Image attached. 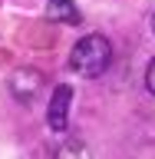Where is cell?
<instances>
[{
  "label": "cell",
  "instance_id": "obj_1",
  "mask_svg": "<svg viewBox=\"0 0 155 159\" xmlns=\"http://www.w3.org/2000/svg\"><path fill=\"white\" fill-rule=\"evenodd\" d=\"M109 63H112V43H109L106 37H99V33H89V37H83L73 47V53H69V66L76 70L79 76H102L109 70Z\"/></svg>",
  "mask_w": 155,
  "mask_h": 159
},
{
  "label": "cell",
  "instance_id": "obj_2",
  "mask_svg": "<svg viewBox=\"0 0 155 159\" xmlns=\"http://www.w3.org/2000/svg\"><path fill=\"white\" fill-rule=\"evenodd\" d=\"M69 103H73V86H56L53 89V99H50V109H46V123H50L53 133H66Z\"/></svg>",
  "mask_w": 155,
  "mask_h": 159
},
{
  "label": "cell",
  "instance_id": "obj_3",
  "mask_svg": "<svg viewBox=\"0 0 155 159\" xmlns=\"http://www.w3.org/2000/svg\"><path fill=\"white\" fill-rule=\"evenodd\" d=\"M40 83H43V76H40L37 70H20V73H13V80H10V89H13L17 99H33L40 93Z\"/></svg>",
  "mask_w": 155,
  "mask_h": 159
},
{
  "label": "cell",
  "instance_id": "obj_4",
  "mask_svg": "<svg viewBox=\"0 0 155 159\" xmlns=\"http://www.w3.org/2000/svg\"><path fill=\"white\" fill-rule=\"evenodd\" d=\"M46 17L53 20V23H73V27H76L79 20H83V13H79V7L73 0H50L46 3Z\"/></svg>",
  "mask_w": 155,
  "mask_h": 159
},
{
  "label": "cell",
  "instance_id": "obj_5",
  "mask_svg": "<svg viewBox=\"0 0 155 159\" xmlns=\"http://www.w3.org/2000/svg\"><path fill=\"white\" fill-rule=\"evenodd\" d=\"M59 159H89V149L73 139V143H66V146L59 149Z\"/></svg>",
  "mask_w": 155,
  "mask_h": 159
},
{
  "label": "cell",
  "instance_id": "obj_6",
  "mask_svg": "<svg viewBox=\"0 0 155 159\" xmlns=\"http://www.w3.org/2000/svg\"><path fill=\"white\" fill-rule=\"evenodd\" d=\"M145 86H149V93L155 96V60L149 63V70H145Z\"/></svg>",
  "mask_w": 155,
  "mask_h": 159
},
{
  "label": "cell",
  "instance_id": "obj_7",
  "mask_svg": "<svg viewBox=\"0 0 155 159\" xmlns=\"http://www.w3.org/2000/svg\"><path fill=\"white\" fill-rule=\"evenodd\" d=\"M152 33H155V13H152Z\"/></svg>",
  "mask_w": 155,
  "mask_h": 159
}]
</instances>
